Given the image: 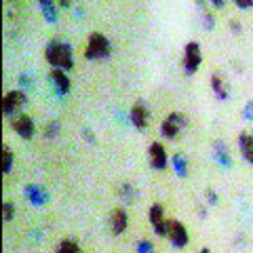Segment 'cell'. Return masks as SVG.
Instances as JSON below:
<instances>
[{"instance_id":"3","label":"cell","mask_w":253,"mask_h":253,"mask_svg":"<svg viewBox=\"0 0 253 253\" xmlns=\"http://www.w3.org/2000/svg\"><path fill=\"white\" fill-rule=\"evenodd\" d=\"M201 61H203V53H201V44L199 42H188L186 49H184V70L186 74H194L196 70L201 68Z\"/></svg>"},{"instance_id":"8","label":"cell","mask_w":253,"mask_h":253,"mask_svg":"<svg viewBox=\"0 0 253 253\" xmlns=\"http://www.w3.org/2000/svg\"><path fill=\"white\" fill-rule=\"evenodd\" d=\"M13 131L17 133L21 139H32V137H34L36 126H34V121H32L28 114H21V116H17L13 121Z\"/></svg>"},{"instance_id":"26","label":"cell","mask_w":253,"mask_h":253,"mask_svg":"<svg viewBox=\"0 0 253 253\" xmlns=\"http://www.w3.org/2000/svg\"><path fill=\"white\" fill-rule=\"evenodd\" d=\"M243 118H247V121L253 123V101H249V104L243 108Z\"/></svg>"},{"instance_id":"1","label":"cell","mask_w":253,"mask_h":253,"mask_svg":"<svg viewBox=\"0 0 253 253\" xmlns=\"http://www.w3.org/2000/svg\"><path fill=\"white\" fill-rule=\"evenodd\" d=\"M44 57L53 68L63 70V72L74 68V51H72V46H70L68 42L51 41L49 44H46V49H44Z\"/></svg>"},{"instance_id":"23","label":"cell","mask_w":253,"mask_h":253,"mask_svg":"<svg viewBox=\"0 0 253 253\" xmlns=\"http://www.w3.org/2000/svg\"><path fill=\"white\" fill-rule=\"evenodd\" d=\"M137 253H154V245L150 241H139L137 243Z\"/></svg>"},{"instance_id":"4","label":"cell","mask_w":253,"mask_h":253,"mask_svg":"<svg viewBox=\"0 0 253 253\" xmlns=\"http://www.w3.org/2000/svg\"><path fill=\"white\" fill-rule=\"evenodd\" d=\"M150 224L154 226V232L158 236H169V219H165L163 205H152L150 207Z\"/></svg>"},{"instance_id":"7","label":"cell","mask_w":253,"mask_h":253,"mask_svg":"<svg viewBox=\"0 0 253 253\" xmlns=\"http://www.w3.org/2000/svg\"><path fill=\"white\" fill-rule=\"evenodd\" d=\"M169 239L173 243V247H177V249H184L188 245L190 236H188V230H186V226L181 224V221L169 219Z\"/></svg>"},{"instance_id":"10","label":"cell","mask_w":253,"mask_h":253,"mask_svg":"<svg viewBox=\"0 0 253 253\" xmlns=\"http://www.w3.org/2000/svg\"><path fill=\"white\" fill-rule=\"evenodd\" d=\"M23 194H26V199L34 205V207H42V205L46 203V190L42 186H38V184H28L26 190H23Z\"/></svg>"},{"instance_id":"32","label":"cell","mask_w":253,"mask_h":253,"mask_svg":"<svg viewBox=\"0 0 253 253\" xmlns=\"http://www.w3.org/2000/svg\"><path fill=\"white\" fill-rule=\"evenodd\" d=\"M232 32H241V28H239V21H234V23H232Z\"/></svg>"},{"instance_id":"11","label":"cell","mask_w":253,"mask_h":253,"mask_svg":"<svg viewBox=\"0 0 253 253\" xmlns=\"http://www.w3.org/2000/svg\"><path fill=\"white\" fill-rule=\"evenodd\" d=\"M129 226V215H126L125 209H114L112 215H110V228H112V234H123Z\"/></svg>"},{"instance_id":"18","label":"cell","mask_w":253,"mask_h":253,"mask_svg":"<svg viewBox=\"0 0 253 253\" xmlns=\"http://www.w3.org/2000/svg\"><path fill=\"white\" fill-rule=\"evenodd\" d=\"M13 161H15V154L9 146H2V173L9 175L11 169H13Z\"/></svg>"},{"instance_id":"19","label":"cell","mask_w":253,"mask_h":253,"mask_svg":"<svg viewBox=\"0 0 253 253\" xmlns=\"http://www.w3.org/2000/svg\"><path fill=\"white\" fill-rule=\"evenodd\" d=\"M55 253H81V247L76 245V241H70V239H63L57 245V251Z\"/></svg>"},{"instance_id":"20","label":"cell","mask_w":253,"mask_h":253,"mask_svg":"<svg viewBox=\"0 0 253 253\" xmlns=\"http://www.w3.org/2000/svg\"><path fill=\"white\" fill-rule=\"evenodd\" d=\"M42 15H44V19L46 21H57V6H55L53 2H44L42 4Z\"/></svg>"},{"instance_id":"13","label":"cell","mask_w":253,"mask_h":253,"mask_svg":"<svg viewBox=\"0 0 253 253\" xmlns=\"http://www.w3.org/2000/svg\"><path fill=\"white\" fill-rule=\"evenodd\" d=\"M51 81L55 84V89H57L61 95H66L70 91V78L66 76V72L63 70H57V68H53V72H51Z\"/></svg>"},{"instance_id":"29","label":"cell","mask_w":253,"mask_h":253,"mask_svg":"<svg viewBox=\"0 0 253 253\" xmlns=\"http://www.w3.org/2000/svg\"><path fill=\"white\" fill-rule=\"evenodd\" d=\"M196 4H199L201 11H207V0H196Z\"/></svg>"},{"instance_id":"31","label":"cell","mask_w":253,"mask_h":253,"mask_svg":"<svg viewBox=\"0 0 253 253\" xmlns=\"http://www.w3.org/2000/svg\"><path fill=\"white\" fill-rule=\"evenodd\" d=\"M59 6L61 9H66V6H70V0H59Z\"/></svg>"},{"instance_id":"28","label":"cell","mask_w":253,"mask_h":253,"mask_svg":"<svg viewBox=\"0 0 253 253\" xmlns=\"http://www.w3.org/2000/svg\"><path fill=\"white\" fill-rule=\"evenodd\" d=\"M207 201H209L211 205H217V196H215V192H207Z\"/></svg>"},{"instance_id":"21","label":"cell","mask_w":253,"mask_h":253,"mask_svg":"<svg viewBox=\"0 0 253 253\" xmlns=\"http://www.w3.org/2000/svg\"><path fill=\"white\" fill-rule=\"evenodd\" d=\"M57 133H59V123L57 121H49V123H46V129H44V135L46 137L53 139Z\"/></svg>"},{"instance_id":"17","label":"cell","mask_w":253,"mask_h":253,"mask_svg":"<svg viewBox=\"0 0 253 253\" xmlns=\"http://www.w3.org/2000/svg\"><path fill=\"white\" fill-rule=\"evenodd\" d=\"M173 169H175V173L179 177H186L188 175V158H186V154H175L173 156Z\"/></svg>"},{"instance_id":"25","label":"cell","mask_w":253,"mask_h":253,"mask_svg":"<svg viewBox=\"0 0 253 253\" xmlns=\"http://www.w3.org/2000/svg\"><path fill=\"white\" fill-rule=\"evenodd\" d=\"M133 192H135V190H133V186L131 184H125L123 188H121V196H123V199H133Z\"/></svg>"},{"instance_id":"15","label":"cell","mask_w":253,"mask_h":253,"mask_svg":"<svg viewBox=\"0 0 253 253\" xmlns=\"http://www.w3.org/2000/svg\"><path fill=\"white\" fill-rule=\"evenodd\" d=\"M211 89L213 93H215V97L217 99H228V86L224 84V81H221V76L215 72V74H211Z\"/></svg>"},{"instance_id":"24","label":"cell","mask_w":253,"mask_h":253,"mask_svg":"<svg viewBox=\"0 0 253 253\" xmlns=\"http://www.w3.org/2000/svg\"><path fill=\"white\" fill-rule=\"evenodd\" d=\"M203 21H205V28H207V30L215 28V17H213L209 11H203Z\"/></svg>"},{"instance_id":"6","label":"cell","mask_w":253,"mask_h":253,"mask_svg":"<svg viewBox=\"0 0 253 253\" xmlns=\"http://www.w3.org/2000/svg\"><path fill=\"white\" fill-rule=\"evenodd\" d=\"M26 101H28V97H26V93H23V91H9L4 95V99H2V112H4V116L15 114L21 106H26Z\"/></svg>"},{"instance_id":"2","label":"cell","mask_w":253,"mask_h":253,"mask_svg":"<svg viewBox=\"0 0 253 253\" xmlns=\"http://www.w3.org/2000/svg\"><path fill=\"white\" fill-rule=\"evenodd\" d=\"M110 51H112V46H110V41L99 34V32H93L89 36V42H86V49H84V57L86 59H106Z\"/></svg>"},{"instance_id":"14","label":"cell","mask_w":253,"mask_h":253,"mask_svg":"<svg viewBox=\"0 0 253 253\" xmlns=\"http://www.w3.org/2000/svg\"><path fill=\"white\" fill-rule=\"evenodd\" d=\"M213 156H215V161L221 167H230V152H228L224 141H215V144H213Z\"/></svg>"},{"instance_id":"5","label":"cell","mask_w":253,"mask_h":253,"mask_svg":"<svg viewBox=\"0 0 253 253\" xmlns=\"http://www.w3.org/2000/svg\"><path fill=\"white\" fill-rule=\"evenodd\" d=\"M148 158H150V165H152V169H156V171H163L165 167H167V163H169L167 150H165L163 144H158V141H152V144H150Z\"/></svg>"},{"instance_id":"16","label":"cell","mask_w":253,"mask_h":253,"mask_svg":"<svg viewBox=\"0 0 253 253\" xmlns=\"http://www.w3.org/2000/svg\"><path fill=\"white\" fill-rule=\"evenodd\" d=\"M179 131H181L179 125L169 116H167V121H163V125H161V133H163V137H167V139H175L179 135Z\"/></svg>"},{"instance_id":"12","label":"cell","mask_w":253,"mask_h":253,"mask_svg":"<svg viewBox=\"0 0 253 253\" xmlns=\"http://www.w3.org/2000/svg\"><path fill=\"white\" fill-rule=\"evenodd\" d=\"M239 150H241L245 161H247L249 165H253V135H249V133H241L239 135Z\"/></svg>"},{"instance_id":"9","label":"cell","mask_w":253,"mask_h":253,"mask_svg":"<svg viewBox=\"0 0 253 253\" xmlns=\"http://www.w3.org/2000/svg\"><path fill=\"white\" fill-rule=\"evenodd\" d=\"M129 118H131V123H133V126H135L137 131H146L148 121H150V112H148L146 104H141V101H137V104L131 108Z\"/></svg>"},{"instance_id":"22","label":"cell","mask_w":253,"mask_h":253,"mask_svg":"<svg viewBox=\"0 0 253 253\" xmlns=\"http://www.w3.org/2000/svg\"><path fill=\"white\" fill-rule=\"evenodd\" d=\"M2 211H4V213H2V219H4V221H11V219L15 217V205H13V203H4V205H2Z\"/></svg>"},{"instance_id":"33","label":"cell","mask_w":253,"mask_h":253,"mask_svg":"<svg viewBox=\"0 0 253 253\" xmlns=\"http://www.w3.org/2000/svg\"><path fill=\"white\" fill-rule=\"evenodd\" d=\"M38 2H41V4H44V2H53V0H38Z\"/></svg>"},{"instance_id":"30","label":"cell","mask_w":253,"mask_h":253,"mask_svg":"<svg viewBox=\"0 0 253 253\" xmlns=\"http://www.w3.org/2000/svg\"><path fill=\"white\" fill-rule=\"evenodd\" d=\"M211 2H213V4H215V6H217V9H221V6H224V0H211Z\"/></svg>"},{"instance_id":"34","label":"cell","mask_w":253,"mask_h":253,"mask_svg":"<svg viewBox=\"0 0 253 253\" xmlns=\"http://www.w3.org/2000/svg\"><path fill=\"white\" fill-rule=\"evenodd\" d=\"M199 253H211V251H209V249H201Z\"/></svg>"},{"instance_id":"27","label":"cell","mask_w":253,"mask_h":253,"mask_svg":"<svg viewBox=\"0 0 253 253\" xmlns=\"http://www.w3.org/2000/svg\"><path fill=\"white\" fill-rule=\"evenodd\" d=\"M234 4L239 9H253V0H234Z\"/></svg>"}]
</instances>
